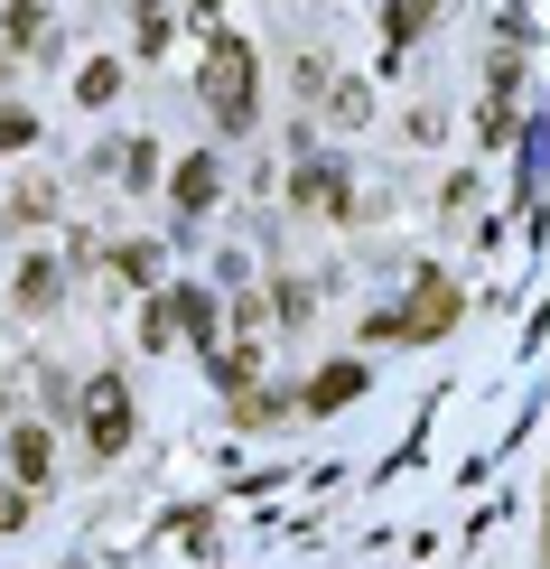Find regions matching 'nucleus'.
I'll return each mask as SVG.
<instances>
[{
  "mask_svg": "<svg viewBox=\"0 0 550 569\" xmlns=\"http://www.w3.org/2000/svg\"><path fill=\"white\" fill-rule=\"evenodd\" d=\"M206 197H214V159H187V169H178V206H187V216H197Z\"/></svg>",
  "mask_w": 550,
  "mask_h": 569,
  "instance_id": "obj_4",
  "label": "nucleus"
},
{
  "mask_svg": "<svg viewBox=\"0 0 550 569\" xmlns=\"http://www.w3.org/2000/svg\"><path fill=\"white\" fill-rule=\"evenodd\" d=\"M10 477H19V486H47V477H57V458H47V430H10Z\"/></svg>",
  "mask_w": 550,
  "mask_h": 569,
  "instance_id": "obj_3",
  "label": "nucleus"
},
{
  "mask_svg": "<svg viewBox=\"0 0 550 569\" xmlns=\"http://www.w3.org/2000/svg\"><path fill=\"white\" fill-rule=\"evenodd\" d=\"M206 93H214V122H224V131L252 122V47L243 38H214L206 47Z\"/></svg>",
  "mask_w": 550,
  "mask_h": 569,
  "instance_id": "obj_1",
  "label": "nucleus"
},
{
  "mask_svg": "<svg viewBox=\"0 0 550 569\" xmlns=\"http://www.w3.org/2000/svg\"><path fill=\"white\" fill-rule=\"evenodd\" d=\"M84 439L103 448V458H122V448H131V411H122V373H93V392H84Z\"/></svg>",
  "mask_w": 550,
  "mask_h": 569,
  "instance_id": "obj_2",
  "label": "nucleus"
},
{
  "mask_svg": "<svg viewBox=\"0 0 550 569\" xmlns=\"http://www.w3.org/2000/svg\"><path fill=\"white\" fill-rule=\"evenodd\" d=\"M47 299H57V262H29L19 271V308H47Z\"/></svg>",
  "mask_w": 550,
  "mask_h": 569,
  "instance_id": "obj_5",
  "label": "nucleus"
}]
</instances>
